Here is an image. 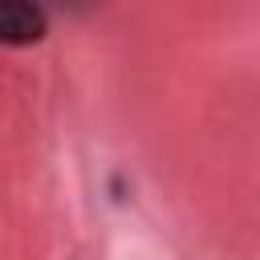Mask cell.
<instances>
[{
    "label": "cell",
    "instance_id": "cell-1",
    "mask_svg": "<svg viewBox=\"0 0 260 260\" xmlns=\"http://www.w3.org/2000/svg\"><path fill=\"white\" fill-rule=\"evenodd\" d=\"M49 28L45 8L20 4V0H0V45H32Z\"/></svg>",
    "mask_w": 260,
    "mask_h": 260
}]
</instances>
